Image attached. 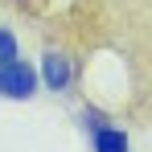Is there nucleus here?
<instances>
[{"instance_id":"1","label":"nucleus","mask_w":152,"mask_h":152,"mask_svg":"<svg viewBox=\"0 0 152 152\" xmlns=\"http://www.w3.org/2000/svg\"><path fill=\"white\" fill-rule=\"evenodd\" d=\"M37 82H41L37 66H29L21 58L0 62V95H4V99H17V103L33 99V95H37Z\"/></svg>"},{"instance_id":"2","label":"nucleus","mask_w":152,"mask_h":152,"mask_svg":"<svg viewBox=\"0 0 152 152\" xmlns=\"http://www.w3.org/2000/svg\"><path fill=\"white\" fill-rule=\"evenodd\" d=\"M41 82L50 86L53 95L70 91V82H74V62H70L66 53H58V50H45L41 53Z\"/></svg>"},{"instance_id":"3","label":"nucleus","mask_w":152,"mask_h":152,"mask_svg":"<svg viewBox=\"0 0 152 152\" xmlns=\"http://www.w3.org/2000/svg\"><path fill=\"white\" fill-rule=\"evenodd\" d=\"M91 144H95V152H132V148H127V132L115 127V124L91 127Z\"/></svg>"},{"instance_id":"4","label":"nucleus","mask_w":152,"mask_h":152,"mask_svg":"<svg viewBox=\"0 0 152 152\" xmlns=\"http://www.w3.org/2000/svg\"><path fill=\"white\" fill-rule=\"evenodd\" d=\"M17 58V33L0 25V62H12Z\"/></svg>"}]
</instances>
